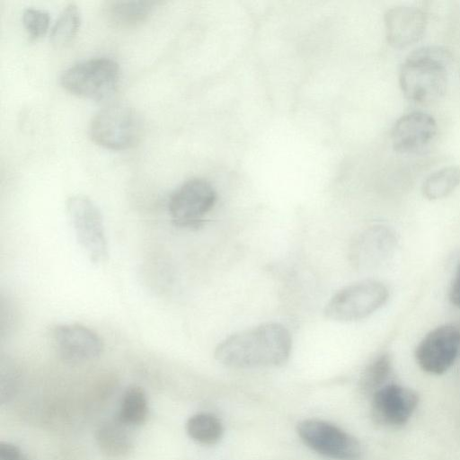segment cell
I'll use <instances>...</instances> for the list:
<instances>
[{
    "instance_id": "cell-5",
    "label": "cell",
    "mask_w": 460,
    "mask_h": 460,
    "mask_svg": "<svg viewBox=\"0 0 460 460\" xmlns=\"http://www.w3.org/2000/svg\"><path fill=\"white\" fill-rule=\"evenodd\" d=\"M388 297V288L382 282L359 281L334 294L325 306L324 314L338 322L361 320L380 309Z\"/></svg>"
},
{
    "instance_id": "cell-19",
    "label": "cell",
    "mask_w": 460,
    "mask_h": 460,
    "mask_svg": "<svg viewBox=\"0 0 460 460\" xmlns=\"http://www.w3.org/2000/svg\"><path fill=\"white\" fill-rule=\"evenodd\" d=\"M148 414V403L145 392L137 386L128 388L121 400L119 420L124 425L142 424Z\"/></svg>"
},
{
    "instance_id": "cell-17",
    "label": "cell",
    "mask_w": 460,
    "mask_h": 460,
    "mask_svg": "<svg viewBox=\"0 0 460 460\" xmlns=\"http://www.w3.org/2000/svg\"><path fill=\"white\" fill-rule=\"evenodd\" d=\"M186 431L191 439L199 444L214 445L222 438L223 426L215 415L200 412L187 420Z\"/></svg>"
},
{
    "instance_id": "cell-9",
    "label": "cell",
    "mask_w": 460,
    "mask_h": 460,
    "mask_svg": "<svg viewBox=\"0 0 460 460\" xmlns=\"http://www.w3.org/2000/svg\"><path fill=\"white\" fill-rule=\"evenodd\" d=\"M460 349V329L443 324L428 332L415 350L420 367L429 374L440 375L455 362Z\"/></svg>"
},
{
    "instance_id": "cell-10",
    "label": "cell",
    "mask_w": 460,
    "mask_h": 460,
    "mask_svg": "<svg viewBox=\"0 0 460 460\" xmlns=\"http://www.w3.org/2000/svg\"><path fill=\"white\" fill-rule=\"evenodd\" d=\"M50 336L58 353L66 361L91 360L102 350V342L97 333L81 324L56 325Z\"/></svg>"
},
{
    "instance_id": "cell-3",
    "label": "cell",
    "mask_w": 460,
    "mask_h": 460,
    "mask_svg": "<svg viewBox=\"0 0 460 460\" xmlns=\"http://www.w3.org/2000/svg\"><path fill=\"white\" fill-rule=\"evenodd\" d=\"M89 130L96 144L112 150H122L138 141L142 133V120L129 105L111 103L94 115Z\"/></svg>"
},
{
    "instance_id": "cell-13",
    "label": "cell",
    "mask_w": 460,
    "mask_h": 460,
    "mask_svg": "<svg viewBox=\"0 0 460 460\" xmlns=\"http://www.w3.org/2000/svg\"><path fill=\"white\" fill-rule=\"evenodd\" d=\"M437 122L429 113L411 111L399 118L391 131L394 149L402 154L416 153L435 137Z\"/></svg>"
},
{
    "instance_id": "cell-8",
    "label": "cell",
    "mask_w": 460,
    "mask_h": 460,
    "mask_svg": "<svg viewBox=\"0 0 460 460\" xmlns=\"http://www.w3.org/2000/svg\"><path fill=\"white\" fill-rule=\"evenodd\" d=\"M217 194L213 186L204 179L186 181L171 195L169 213L177 226H194L213 208Z\"/></svg>"
},
{
    "instance_id": "cell-16",
    "label": "cell",
    "mask_w": 460,
    "mask_h": 460,
    "mask_svg": "<svg viewBox=\"0 0 460 460\" xmlns=\"http://www.w3.org/2000/svg\"><path fill=\"white\" fill-rule=\"evenodd\" d=\"M460 185V166H447L429 174L422 184V194L429 200L450 195Z\"/></svg>"
},
{
    "instance_id": "cell-23",
    "label": "cell",
    "mask_w": 460,
    "mask_h": 460,
    "mask_svg": "<svg viewBox=\"0 0 460 460\" xmlns=\"http://www.w3.org/2000/svg\"><path fill=\"white\" fill-rule=\"evenodd\" d=\"M0 460H28L22 451L15 446L7 442L0 443Z\"/></svg>"
},
{
    "instance_id": "cell-1",
    "label": "cell",
    "mask_w": 460,
    "mask_h": 460,
    "mask_svg": "<svg viewBox=\"0 0 460 460\" xmlns=\"http://www.w3.org/2000/svg\"><path fill=\"white\" fill-rule=\"evenodd\" d=\"M291 348L288 329L278 323H266L223 340L216 348L215 358L234 368L279 367L287 362Z\"/></svg>"
},
{
    "instance_id": "cell-15",
    "label": "cell",
    "mask_w": 460,
    "mask_h": 460,
    "mask_svg": "<svg viewBox=\"0 0 460 460\" xmlns=\"http://www.w3.org/2000/svg\"><path fill=\"white\" fill-rule=\"evenodd\" d=\"M153 4L146 1H111L105 6V14L115 25L130 26L145 20Z\"/></svg>"
},
{
    "instance_id": "cell-20",
    "label": "cell",
    "mask_w": 460,
    "mask_h": 460,
    "mask_svg": "<svg viewBox=\"0 0 460 460\" xmlns=\"http://www.w3.org/2000/svg\"><path fill=\"white\" fill-rule=\"evenodd\" d=\"M392 373V361L388 354H381L371 361L363 371L359 387L363 394L373 395L380 388L387 385Z\"/></svg>"
},
{
    "instance_id": "cell-7",
    "label": "cell",
    "mask_w": 460,
    "mask_h": 460,
    "mask_svg": "<svg viewBox=\"0 0 460 460\" xmlns=\"http://www.w3.org/2000/svg\"><path fill=\"white\" fill-rule=\"evenodd\" d=\"M297 434L313 451L333 460H358L359 442L341 428L325 420H305L298 423Z\"/></svg>"
},
{
    "instance_id": "cell-4",
    "label": "cell",
    "mask_w": 460,
    "mask_h": 460,
    "mask_svg": "<svg viewBox=\"0 0 460 460\" xmlns=\"http://www.w3.org/2000/svg\"><path fill=\"white\" fill-rule=\"evenodd\" d=\"M119 80V67L109 58L81 61L65 70L60 77L68 92L87 99L103 100L111 96Z\"/></svg>"
},
{
    "instance_id": "cell-24",
    "label": "cell",
    "mask_w": 460,
    "mask_h": 460,
    "mask_svg": "<svg viewBox=\"0 0 460 460\" xmlns=\"http://www.w3.org/2000/svg\"><path fill=\"white\" fill-rule=\"evenodd\" d=\"M449 300L455 306L460 308V262L450 285Z\"/></svg>"
},
{
    "instance_id": "cell-12",
    "label": "cell",
    "mask_w": 460,
    "mask_h": 460,
    "mask_svg": "<svg viewBox=\"0 0 460 460\" xmlns=\"http://www.w3.org/2000/svg\"><path fill=\"white\" fill-rule=\"evenodd\" d=\"M397 243L393 230L385 226H374L360 233L353 242L349 258L359 270L373 269L393 254Z\"/></svg>"
},
{
    "instance_id": "cell-22",
    "label": "cell",
    "mask_w": 460,
    "mask_h": 460,
    "mask_svg": "<svg viewBox=\"0 0 460 460\" xmlns=\"http://www.w3.org/2000/svg\"><path fill=\"white\" fill-rule=\"evenodd\" d=\"M22 22L28 34L36 39L48 31L49 15L44 10L28 7L22 13Z\"/></svg>"
},
{
    "instance_id": "cell-6",
    "label": "cell",
    "mask_w": 460,
    "mask_h": 460,
    "mask_svg": "<svg viewBox=\"0 0 460 460\" xmlns=\"http://www.w3.org/2000/svg\"><path fill=\"white\" fill-rule=\"evenodd\" d=\"M67 214L76 239L93 263L108 257V246L102 217L94 202L84 195H75L66 201Z\"/></svg>"
},
{
    "instance_id": "cell-21",
    "label": "cell",
    "mask_w": 460,
    "mask_h": 460,
    "mask_svg": "<svg viewBox=\"0 0 460 460\" xmlns=\"http://www.w3.org/2000/svg\"><path fill=\"white\" fill-rule=\"evenodd\" d=\"M80 11L78 6L70 3L63 9L50 33V41L56 46L69 42L75 35L80 26Z\"/></svg>"
},
{
    "instance_id": "cell-11",
    "label": "cell",
    "mask_w": 460,
    "mask_h": 460,
    "mask_svg": "<svg viewBox=\"0 0 460 460\" xmlns=\"http://www.w3.org/2000/svg\"><path fill=\"white\" fill-rule=\"evenodd\" d=\"M418 404L414 391L387 384L372 395V414L376 422L398 427L407 422Z\"/></svg>"
},
{
    "instance_id": "cell-14",
    "label": "cell",
    "mask_w": 460,
    "mask_h": 460,
    "mask_svg": "<svg viewBox=\"0 0 460 460\" xmlns=\"http://www.w3.org/2000/svg\"><path fill=\"white\" fill-rule=\"evenodd\" d=\"M427 24L425 13L411 5H395L385 13L387 41L396 49L414 44L422 37Z\"/></svg>"
},
{
    "instance_id": "cell-18",
    "label": "cell",
    "mask_w": 460,
    "mask_h": 460,
    "mask_svg": "<svg viewBox=\"0 0 460 460\" xmlns=\"http://www.w3.org/2000/svg\"><path fill=\"white\" fill-rule=\"evenodd\" d=\"M124 425L118 422H107L102 425L96 435L98 445L108 456H119L127 454L131 446L129 436Z\"/></svg>"
},
{
    "instance_id": "cell-2",
    "label": "cell",
    "mask_w": 460,
    "mask_h": 460,
    "mask_svg": "<svg viewBox=\"0 0 460 460\" xmlns=\"http://www.w3.org/2000/svg\"><path fill=\"white\" fill-rule=\"evenodd\" d=\"M450 55L438 47H424L411 53L401 66L399 84L404 96L429 103L446 92Z\"/></svg>"
}]
</instances>
